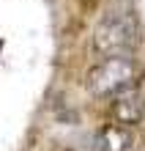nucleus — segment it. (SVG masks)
Segmentation results:
<instances>
[{
	"label": "nucleus",
	"mask_w": 145,
	"mask_h": 151,
	"mask_svg": "<svg viewBox=\"0 0 145 151\" xmlns=\"http://www.w3.org/2000/svg\"><path fill=\"white\" fill-rule=\"evenodd\" d=\"M90 44L101 58L107 55H131L140 44V25L131 11H110L96 22Z\"/></svg>",
	"instance_id": "obj_1"
},
{
	"label": "nucleus",
	"mask_w": 145,
	"mask_h": 151,
	"mask_svg": "<svg viewBox=\"0 0 145 151\" xmlns=\"http://www.w3.org/2000/svg\"><path fill=\"white\" fill-rule=\"evenodd\" d=\"M140 77V66L131 55H107L99 63H93L85 74V85L93 96H110L126 91V88H134Z\"/></svg>",
	"instance_id": "obj_2"
},
{
	"label": "nucleus",
	"mask_w": 145,
	"mask_h": 151,
	"mask_svg": "<svg viewBox=\"0 0 145 151\" xmlns=\"http://www.w3.org/2000/svg\"><path fill=\"white\" fill-rule=\"evenodd\" d=\"M110 115L115 124H121V127H137V124L145 118V99L142 93L137 91V85L134 88H126V91L110 96Z\"/></svg>",
	"instance_id": "obj_3"
},
{
	"label": "nucleus",
	"mask_w": 145,
	"mask_h": 151,
	"mask_svg": "<svg viewBox=\"0 0 145 151\" xmlns=\"http://www.w3.org/2000/svg\"><path fill=\"white\" fill-rule=\"evenodd\" d=\"M129 146H131L129 127H121L112 121L99 132V151H129Z\"/></svg>",
	"instance_id": "obj_4"
}]
</instances>
